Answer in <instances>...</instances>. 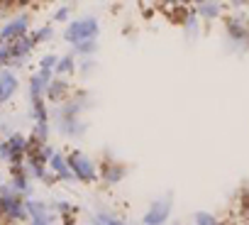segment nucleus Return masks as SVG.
<instances>
[{
	"label": "nucleus",
	"instance_id": "f257e3e1",
	"mask_svg": "<svg viewBox=\"0 0 249 225\" xmlns=\"http://www.w3.org/2000/svg\"><path fill=\"white\" fill-rule=\"evenodd\" d=\"M98 34V20L95 17H83V20H76L69 25V30L64 32V37L74 44H81V42H93V37Z\"/></svg>",
	"mask_w": 249,
	"mask_h": 225
},
{
	"label": "nucleus",
	"instance_id": "f03ea898",
	"mask_svg": "<svg viewBox=\"0 0 249 225\" xmlns=\"http://www.w3.org/2000/svg\"><path fill=\"white\" fill-rule=\"evenodd\" d=\"M69 166H71V172H74L81 181L95 179V166H93V161H91L86 154H81V152H74V154L69 157Z\"/></svg>",
	"mask_w": 249,
	"mask_h": 225
},
{
	"label": "nucleus",
	"instance_id": "7ed1b4c3",
	"mask_svg": "<svg viewBox=\"0 0 249 225\" xmlns=\"http://www.w3.org/2000/svg\"><path fill=\"white\" fill-rule=\"evenodd\" d=\"M3 191V198H0V210H3L8 218H25V206L15 198V191H13V186H3L0 189Z\"/></svg>",
	"mask_w": 249,
	"mask_h": 225
},
{
	"label": "nucleus",
	"instance_id": "20e7f679",
	"mask_svg": "<svg viewBox=\"0 0 249 225\" xmlns=\"http://www.w3.org/2000/svg\"><path fill=\"white\" fill-rule=\"evenodd\" d=\"M169 213H171V201H156L152 208H149V213L144 215V225H164L166 223V218H169Z\"/></svg>",
	"mask_w": 249,
	"mask_h": 225
},
{
	"label": "nucleus",
	"instance_id": "39448f33",
	"mask_svg": "<svg viewBox=\"0 0 249 225\" xmlns=\"http://www.w3.org/2000/svg\"><path fill=\"white\" fill-rule=\"evenodd\" d=\"M25 30H27V15H20L17 20H13V22H8L3 30H0V39H20L22 34H25Z\"/></svg>",
	"mask_w": 249,
	"mask_h": 225
},
{
	"label": "nucleus",
	"instance_id": "423d86ee",
	"mask_svg": "<svg viewBox=\"0 0 249 225\" xmlns=\"http://www.w3.org/2000/svg\"><path fill=\"white\" fill-rule=\"evenodd\" d=\"M17 88V79L10 74V71H0V103L8 100Z\"/></svg>",
	"mask_w": 249,
	"mask_h": 225
},
{
	"label": "nucleus",
	"instance_id": "0eeeda50",
	"mask_svg": "<svg viewBox=\"0 0 249 225\" xmlns=\"http://www.w3.org/2000/svg\"><path fill=\"white\" fill-rule=\"evenodd\" d=\"M49 166L54 169V172H56L61 179H71V174H74L71 169L66 166V161H64V157H61V154H54V157L49 159Z\"/></svg>",
	"mask_w": 249,
	"mask_h": 225
},
{
	"label": "nucleus",
	"instance_id": "6e6552de",
	"mask_svg": "<svg viewBox=\"0 0 249 225\" xmlns=\"http://www.w3.org/2000/svg\"><path fill=\"white\" fill-rule=\"evenodd\" d=\"M66 93V83L64 81H51L49 88H47V96L49 98H59V96H64Z\"/></svg>",
	"mask_w": 249,
	"mask_h": 225
},
{
	"label": "nucleus",
	"instance_id": "1a4fd4ad",
	"mask_svg": "<svg viewBox=\"0 0 249 225\" xmlns=\"http://www.w3.org/2000/svg\"><path fill=\"white\" fill-rule=\"evenodd\" d=\"M56 74H66V71H74V54L71 56H64V59H59V64H56V69H54Z\"/></svg>",
	"mask_w": 249,
	"mask_h": 225
},
{
	"label": "nucleus",
	"instance_id": "9d476101",
	"mask_svg": "<svg viewBox=\"0 0 249 225\" xmlns=\"http://www.w3.org/2000/svg\"><path fill=\"white\" fill-rule=\"evenodd\" d=\"M122 177H124V166H112V169H108L105 181H108V184H115V181H120Z\"/></svg>",
	"mask_w": 249,
	"mask_h": 225
},
{
	"label": "nucleus",
	"instance_id": "9b49d317",
	"mask_svg": "<svg viewBox=\"0 0 249 225\" xmlns=\"http://www.w3.org/2000/svg\"><path fill=\"white\" fill-rule=\"evenodd\" d=\"M196 223H198V225H220L210 213H196Z\"/></svg>",
	"mask_w": 249,
	"mask_h": 225
},
{
	"label": "nucleus",
	"instance_id": "f8f14e48",
	"mask_svg": "<svg viewBox=\"0 0 249 225\" xmlns=\"http://www.w3.org/2000/svg\"><path fill=\"white\" fill-rule=\"evenodd\" d=\"M218 10H220V8H218L215 3H203V5H201V15H205V17H215Z\"/></svg>",
	"mask_w": 249,
	"mask_h": 225
},
{
	"label": "nucleus",
	"instance_id": "ddd939ff",
	"mask_svg": "<svg viewBox=\"0 0 249 225\" xmlns=\"http://www.w3.org/2000/svg\"><path fill=\"white\" fill-rule=\"evenodd\" d=\"M95 220H98L100 225H124L122 220H117V218H110V215H105V213H98V215H95Z\"/></svg>",
	"mask_w": 249,
	"mask_h": 225
},
{
	"label": "nucleus",
	"instance_id": "4468645a",
	"mask_svg": "<svg viewBox=\"0 0 249 225\" xmlns=\"http://www.w3.org/2000/svg\"><path fill=\"white\" fill-rule=\"evenodd\" d=\"M56 64H59V59H56L54 54H47L44 59H42V69L44 71H51V66H56Z\"/></svg>",
	"mask_w": 249,
	"mask_h": 225
},
{
	"label": "nucleus",
	"instance_id": "2eb2a0df",
	"mask_svg": "<svg viewBox=\"0 0 249 225\" xmlns=\"http://www.w3.org/2000/svg\"><path fill=\"white\" fill-rule=\"evenodd\" d=\"M91 51H95V44H93V42H81V44L76 47V54H91Z\"/></svg>",
	"mask_w": 249,
	"mask_h": 225
},
{
	"label": "nucleus",
	"instance_id": "dca6fc26",
	"mask_svg": "<svg viewBox=\"0 0 249 225\" xmlns=\"http://www.w3.org/2000/svg\"><path fill=\"white\" fill-rule=\"evenodd\" d=\"M47 37H51V30H49V27H42L39 32L32 34V42H42V39H47Z\"/></svg>",
	"mask_w": 249,
	"mask_h": 225
},
{
	"label": "nucleus",
	"instance_id": "f3484780",
	"mask_svg": "<svg viewBox=\"0 0 249 225\" xmlns=\"http://www.w3.org/2000/svg\"><path fill=\"white\" fill-rule=\"evenodd\" d=\"M54 208H56V210H61V213H71V206H69L66 201H56V203H54Z\"/></svg>",
	"mask_w": 249,
	"mask_h": 225
},
{
	"label": "nucleus",
	"instance_id": "a211bd4d",
	"mask_svg": "<svg viewBox=\"0 0 249 225\" xmlns=\"http://www.w3.org/2000/svg\"><path fill=\"white\" fill-rule=\"evenodd\" d=\"M69 13H71V8H61V10L54 15V20H66V17H69Z\"/></svg>",
	"mask_w": 249,
	"mask_h": 225
},
{
	"label": "nucleus",
	"instance_id": "6ab92c4d",
	"mask_svg": "<svg viewBox=\"0 0 249 225\" xmlns=\"http://www.w3.org/2000/svg\"><path fill=\"white\" fill-rule=\"evenodd\" d=\"M34 132H37V137H39V140H44V137L49 135V130H47V125H37V130H34Z\"/></svg>",
	"mask_w": 249,
	"mask_h": 225
},
{
	"label": "nucleus",
	"instance_id": "aec40b11",
	"mask_svg": "<svg viewBox=\"0 0 249 225\" xmlns=\"http://www.w3.org/2000/svg\"><path fill=\"white\" fill-rule=\"evenodd\" d=\"M32 225H49V215H39V218H32Z\"/></svg>",
	"mask_w": 249,
	"mask_h": 225
}]
</instances>
